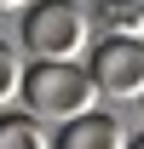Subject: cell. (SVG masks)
Wrapping results in <instances>:
<instances>
[{
    "instance_id": "6",
    "label": "cell",
    "mask_w": 144,
    "mask_h": 149,
    "mask_svg": "<svg viewBox=\"0 0 144 149\" xmlns=\"http://www.w3.org/2000/svg\"><path fill=\"white\" fill-rule=\"evenodd\" d=\"M0 149H52V138L29 109H6L0 115Z\"/></svg>"
},
{
    "instance_id": "3",
    "label": "cell",
    "mask_w": 144,
    "mask_h": 149,
    "mask_svg": "<svg viewBox=\"0 0 144 149\" xmlns=\"http://www.w3.org/2000/svg\"><path fill=\"white\" fill-rule=\"evenodd\" d=\"M87 74L98 86V97L144 103V40H92Z\"/></svg>"
},
{
    "instance_id": "4",
    "label": "cell",
    "mask_w": 144,
    "mask_h": 149,
    "mask_svg": "<svg viewBox=\"0 0 144 149\" xmlns=\"http://www.w3.org/2000/svg\"><path fill=\"white\" fill-rule=\"evenodd\" d=\"M52 149H127V132H121L115 115L92 109V115H81V120H69V126H58Z\"/></svg>"
},
{
    "instance_id": "1",
    "label": "cell",
    "mask_w": 144,
    "mask_h": 149,
    "mask_svg": "<svg viewBox=\"0 0 144 149\" xmlns=\"http://www.w3.org/2000/svg\"><path fill=\"white\" fill-rule=\"evenodd\" d=\"M23 46L35 63H81L92 52V12L81 0H35L23 12Z\"/></svg>"
},
{
    "instance_id": "9",
    "label": "cell",
    "mask_w": 144,
    "mask_h": 149,
    "mask_svg": "<svg viewBox=\"0 0 144 149\" xmlns=\"http://www.w3.org/2000/svg\"><path fill=\"white\" fill-rule=\"evenodd\" d=\"M127 149H144V132H138V138H127Z\"/></svg>"
},
{
    "instance_id": "8",
    "label": "cell",
    "mask_w": 144,
    "mask_h": 149,
    "mask_svg": "<svg viewBox=\"0 0 144 149\" xmlns=\"http://www.w3.org/2000/svg\"><path fill=\"white\" fill-rule=\"evenodd\" d=\"M35 0H0V12H29Z\"/></svg>"
},
{
    "instance_id": "7",
    "label": "cell",
    "mask_w": 144,
    "mask_h": 149,
    "mask_svg": "<svg viewBox=\"0 0 144 149\" xmlns=\"http://www.w3.org/2000/svg\"><path fill=\"white\" fill-rule=\"evenodd\" d=\"M23 74H29V63L0 40V115H6V103H12V97H23Z\"/></svg>"
},
{
    "instance_id": "2",
    "label": "cell",
    "mask_w": 144,
    "mask_h": 149,
    "mask_svg": "<svg viewBox=\"0 0 144 149\" xmlns=\"http://www.w3.org/2000/svg\"><path fill=\"white\" fill-rule=\"evenodd\" d=\"M23 109L40 126L46 120L69 126L81 115H92L98 109V86H92L87 63H29V74H23Z\"/></svg>"
},
{
    "instance_id": "5",
    "label": "cell",
    "mask_w": 144,
    "mask_h": 149,
    "mask_svg": "<svg viewBox=\"0 0 144 149\" xmlns=\"http://www.w3.org/2000/svg\"><path fill=\"white\" fill-rule=\"evenodd\" d=\"M92 23L104 40H144V0H92Z\"/></svg>"
}]
</instances>
